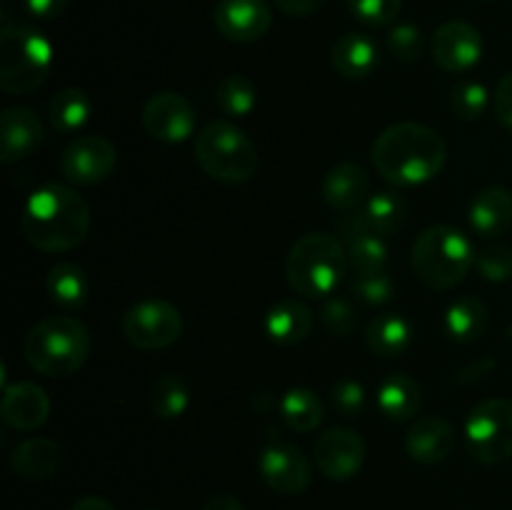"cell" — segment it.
<instances>
[{
	"instance_id": "9",
	"label": "cell",
	"mask_w": 512,
	"mask_h": 510,
	"mask_svg": "<svg viewBox=\"0 0 512 510\" xmlns=\"http://www.w3.org/2000/svg\"><path fill=\"white\" fill-rule=\"evenodd\" d=\"M123 335L140 350L170 348L183 335V315L168 300L145 298L125 310Z\"/></svg>"
},
{
	"instance_id": "17",
	"label": "cell",
	"mask_w": 512,
	"mask_h": 510,
	"mask_svg": "<svg viewBox=\"0 0 512 510\" xmlns=\"http://www.w3.org/2000/svg\"><path fill=\"white\" fill-rule=\"evenodd\" d=\"M338 235L348 253V263L355 273H373V270H388L390 248L388 238L375 235L358 220V215L348 213L338 220Z\"/></svg>"
},
{
	"instance_id": "41",
	"label": "cell",
	"mask_w": 512,
	"mask_h": 510,
	"mask_svg": "<svg viewBox=\"0 0 512 510\" xmlns=\"http://www.w3.org/2000/svg\"><path fill=\"white\" fill-rule=\"evenodd\" d=\"M493 103L495 115H498L500 123L508 130H512V70L508 75H503V80H500L498 88H495Z\"/></svg>"
},
{
	"instance_id": "4",
	"label": "cell",
	"mask_w": 512,
	"mask_h": 510,
	"mask_svg": "<svg viewBox=\"0 0 512 510\" xmlns=\"http://www.w3.org/2000/svg\"><path fill=\"white\" fill-rule=\"evenodd\" d=\"M473 243L453 225H433L415 238L410 265L415 278L430 290H450L468 278L475 268Z\"/></svg>"
},
{
	"instance_id": "11",
	"label": "cell",
	"mask_w": 512,
	"mask_h": 510,
	"mask_svg": "<svg viewBox=\"0 0 512 510\" xmlns=\"http://www.w3.org/2000/svg\"><path fill=\"white\" fill-rule=\"evenodd\" d=\"M143 128L145 133L160 143H183L195 133V108L185 95L173 93V90H160L150 95L143 105Z\"/></svg>"
},
{
	"instance_id": "30",
	"label": "cell",
	"mask_w": 512,
	"mask_h": 510,
	"mask_svg": "<svg viewBox=\"0 0 512 510\" xmlns=\"http://www.w3.org/2000/svg\"><path fill=\"white\" fill-rule=\"evenodd\" d=\"M93 115V100L80 88H63L50 98L48 118L58 133H78Z\"/></svg>"
},
{
	"instance_id": "34",
	"label": "cell",
	"mask_w": 512,
	"mask_h": 510,
	"mask_svg": "<svg viewBox=\"0 0 512 510\" xmlns=\"http://www.w3.org/2000/svg\"><path fill=\"white\" fill-rule=\"evenodd\" d=\"M320 323L335 338H348L358 328V310L348 298L328 295L323 298V308H320Z\"/></svg>"
},
{
	"instance_id": "46",
	"label": "cell",
	"mask_w": 512,
	"mask_h": 510,
	"mask_svg": "<svg viewBox=\"0 0 512 510\" xmlns=\"http://www.w3.org/2000/svg\"><path fill=\"white\" fill-rule=\"evenodd\" d=\"M150 510H155V508H150Z\"/></svg>"
},
{
	"instance_id": "16",
	"label": "cell",
	"mask_w": 512,
	"mask_h": 510,
	"mask_svg": "<svg viewBox=\"0 0 512 510\" xmlns=\"http://www.w3.org/2000/svg\"><path fill=\"white\" fill-rule=\"evenodd\" d=\"M43 145V123L35 110L15 105L0 115V163L15 165Z\"/></svg>"
},
{
	"instance_id": "45",
	"label": "cell",
	"mask_w": 512,
	"mask_h": 510,
	"mask_svg": "<svg viewBox=\"0 0 512 510\" xmlns=\"http://www.w3.org/2000/svg\"><path fill=\"white\" fill-rule=\"evenodd\" d=\"M70 510H115V508L110 500L100 498V495H85V498L75 500Z\"/></svg>"
},
{
	"instance_id": "21",
	"label": "cell",
	"mask_w": 512,
	"mask_h": 510,
	"mask_svg": "<svg viewBox=\"0 0 512 510\" xmlns=\"http://www.w3.org/2000/svg\"><path fill=\"white\" fill-rule=\"evenodd\" d=\"M263 330L268 335L270 343L283 345V348H293V345L303 343L313 330V310L298 298L278 300L273 308L265 313Z\"/></svg>"
},
{
	"instance_id": "27",
	"label": "cell",
	"mask_w": 512,
	"mask_h": 510,
	"mask_svg": "<svg viewBox=\"0 0 512 510\" xmlns=\"http://www.w3.org/2000/svg\"><path fill=\"white\" fill-rule=\"evenodd\" d=\"M488 325V303L475 298V295H463V298L453 300L443 315L445 335H448L450 340H455V343H473V340L483 338Z\"/></svg>"
},
{
	"instance_id": "1",
	"label": "cell",
	"mask_w": 512,
	"mask_h": 510,
	"mask_svg": "<svg viewBox=\"0 0 512 510\" xmlns=\"http://www.w3.org/2000/svg\"><path fill=\"white\" fill-rule=\"evenodd\" d=\"M20 230L43 253H68L88 238L90 205L73 185L45 183L25 200Z\"/></svg>"
},
{
	"instance_id": "28",
	"label": "cell",
	"mask_w": 512,
	"mask_h": 510,
	"mask_svg": "<svg viewBox=\"0 0 512 510\" xmlns=\"http://www.w3.org/2000/svg\"><path fill=\"white\" fill-rule=\"evenodd\" d=\"M360 223L375 235H383V238H390V235L398 233L405 225V215H408V205L400 195L390 193V190H383V193H373L358 210H355Z\"/></svg>"
},
{
	"instance_id": "38",
	"label": "cell",
	"mask_w": 512,
	"mask_h": 510,
	"mask_svg": "<svg viewBox=\"0 0 512 510\" xmlns=\"http://www.w3.org/2000/svg\"><path fill=\"white\" fill-rule=\"evenodd\" d=\"M388 48L400 63H418L425 50L423 30L413 23L395 25L388 33Z\"/></svg>"
},
{
	"instance_id": "25",
	"label": "cell",
	"mask_w": 512,
	"mask_h": 510,
	"mask_svg": "<svg viewBox=\"0 0 512 510\" xmlns=\"http://www.w3.org/2000/svg\"><path fill=\"white\" fill-rule=\"evenodd\" d=\"M378 408L393 423L413 420L423 408V388L408 373H390L378 385Z\"/></svg>"
},
{
	"instance_id": "3",
	"label": "cell",
	"mask_w": 512,
	"mask_h": 510,
	"mask_svg": "<svg viewBox=\"0 0 512 510\" xmlns=\"http://www.w3.org/2000/svg\"><path fill=\"white\" fill-rule=\"evenodd\" d=\"M90 355L88 325L73 315H48L28 330L23 358L35 373L68 378L85 365Z\"/></svg>"
},
{
	"instance_id": "22",
	"label": "cell",
	"mask_w": 512,
	"mask_h": 510,
	"mask_svg": "<svg viewBox=\"0 0 512 510\" xmlns=\"http://www.w3.org/2000/svg\"><path fill=\"white\" fill-rule=\"evenodd\" d=\"M473 233L483 238H498L512 228V193L503 185L483 188L468 208Z\"/></svg>"
},
{
	"instance_id": "35",
	"label": "cell",
	"mask_w": 512,
	"mask_h": 510,
	"mask_svg": "<svg viewBox=\"0 0 512 510\" xmlns=\"http://www.w3.org/2000/svg\"><path fill=\"white\" fill-rule=\"evenodd\" d=\"M490 105V93L483 83L475 80H465V83L455 85L453 95H450V108L460 120H478L483 118L485 110Z\"/></svg>"
},
{
	"instance_id": "24",
	"label": "cell",
	"mask_w": 512,
	"mask_h": 510,
	"mask_svg": "<svg viewBox=\"0 0 512 510\" xmlns=\"http://www.w3.org/2000/svg\"><path fill=\"white\" fill-rule=\"evenodd\" d=\"M63 465V448L50 438H28L10 455V468L25 480H50Z\"/></svg>"
},
{
	"instance_id": "31",
	"label": "cell",
	"mask_w": 512,
	"mask_h": 510,
	"mask_svg": "<svg viewBox=\"0 0 512 510\" xmlns=\"http://www.w3.org/2000/svg\"><path fill=\"white\" fill-rule=\"evenodd\" d=\"M280 415L288 423V428L298 433H313L325 418L323 403L310 388H290L280 398Z\"/></svg>"
},
{
	"instance_id": "40",
	"label": "cell",
	"mask_w": 512,
	"mask_h": 510,
	"mask_svg": "<svg viewBox=\"0 0 512 510\" xmlns=\"http://www.w3.org/2000/svg\"><path fill=\"white\" fill-rule=\"evenodd\" d=\"M333 408L338 410L343 418L355 420L365 413L368 408V393H365V385L358 383L353 378H343L333 385Z\"/></svg>"
},
{
	"instance_id": "7",
	"label": "cell",
	"mask_w": 512,
	"mask_h": 510,
	"mask_svg": "<svg viewBox=\"0 0 512 510\" xmlns=\"http://www.w3.org/2000/svg\"><path fill=\"white\" fill-rule=\"evenodd\" d=\"M195 160L208 178L228 185L248 183L260 165L253 140L228 120H213L200 128L195 135Z\"/></svg>"
},
{
	"instance_id": "42",
	"label": "cell",
	"mask_w": 512,
	"mask_h": 510,
	"mask_svg": "<svg viewBox=\"0 0 512 510\" xmlns=\"http://www.w3.org/2000/svg\"><path fill=\"white\" fill-rule=\"evenodd\" d=\"M70 0H23V8L35 20H55L65 13Z\"/></svg>"
},
{
	"instance_id": "12",
	"label": "cell",
	"mask_w": 512,
	"mask_h": 510,
	"mask_svg": "<svg viewBox=\"0 0 512 510\" xmlns=\"http://www.w3.org/2000/svg\"><path fill=\"white\" fill-rule=\"evenodd\" d=\"M258 470L265 485L278 495L305 493L313 480V468L303 450L283 440H273L260 450Z\"/></svg>"
},
{
	"instance_id": "33",
	"label": "cell",
	"mask_w": 512,
	"mask_h": 510,
	"mask_svg": "<svg viewBox=\"0 0 512 510\" xmlns=\"http://www.w3.org/2000/svg\"><path fill=\"white\" fill-rule=\"evenodd\" d=\"M258 105V90L248 75H225L218 85V108L228 118H248Z\"/></svg>"
},
{
	"instance_id": "43",
	"label": "cell",
	"mask_w": 512,
	"mask_h": 510,
	"mask_svg": "<svg viewBox=\"0 0 512 510\" xmlns=\"http://www.w3.org/2000/svg\"><path fill=\"white\" fill-rule=\"evenodd\" d=\"M323 3L325 0H273V5H278L288 15H310L323 8Z\"/></svg>"
},
{
	"instance_id": "5",
	"label": "cell",
	"mask_w": 512,
	"mask_h": 510,
	"mask_svg": "<svg viewBox=\"0 0 512 510\" xmlns=\"http://www.w3.org/2000/svg\"><path fill=\"white\" fill-rule=\"evenodd\" d=\"M348 253L330 233H308L293 243L285 258V278L303 298H328L343 283Z\"/></svg>"
},
{
	"instance_id": "32",
	"label": "cell",
	"mask_w": 512,
	"mask_h": 510,
	"mask_svg": "<svg viewBox=\"0 0 512 510\" xmlns=\"http://www.w3.org/2000/svg\"><path fill=\"white\" fill-rule=\"evenodd\" d=\"M190 405V388L180 375L165 373L150 388V410L160 420L183 418Z\"/></svg>"
},
{
	"instance_id": "2",
	"label": "cell",
	"mask_w": 512,
	"mask_h": 510,
	"mask_svg": "<svg viewBox=\"0 0 512 510\" xmlns=\"http://www.w3.org/2000/svg\"><path fill=\"white\" fill-rule=\"evenodd\" d=\"M375 170L388 183L423 185L443 170L448 145L435 128L415 120L395 123L375 138L370 150Z\"/></svg>"
},
{
	"instance_id": "8",
	"label": "cell",
	"mask_w": 512,
	"mask_h": 510,
	"mask_svg": "<svg viewBox=\"0 0 512 510\" xmlns=\"http://www.w3.org/2000/svg\"><path fill=\"white\" fill-rule=\"evenodd\" d=\"M465 448L483 465H503L512 458V400H480L465 420Z\"/></svg>"
},
{
	"instance_id": "18",
	"label": "cell",
	"mask_w": 512,
	"mask_h": 510,
	"mask_svg": "<svg viewBox=\"0 0 512 510\" xmlns=\"http://www.w3.org/2000/svg\"><path fill=\"white\" fill-rule=\"evenodd\" d=\"M5 425L15 430H38L45 425L50 415V398L40 385L35 383H13L3 388V403H0Z\"/></svg>"
},
{
	"instance_id": "14",
	"label": "cell",
	"mask_w": 512,
	"mask_h": 510,
	"mask_svg": "<svg viewBox=\"0 0 512 510\" xmlns=\"http://www.w3.org/2000/svg\"><path fill=\"white\" fill-rule=\"evenodd\" d=\"M430 53L445 73H465L483 58V35L468 20H448L435 30Z\"/></svg>"
},
{
	"instance_id": "23",
	"label": "cell",
	"mask_w": 512,
	"mask_h": 510,
	"mask_svg": "<svg viewBox=\"0 0 512 510\" xmlns=\"http://www.w3.org/2000/svg\"><path fill=\"white\" fill-rule=\"evenodd\" d=\"M330 60L343 78L363 80L378 70L380 53L375 40L365 33H345L343 38L335 40Z\"/></svg>"
},
{
	"instance_id": "20",
	"label": "cell",
	"mask_w": 512,
	"mask_h": 510,
	"mask_svg": "<svg viewBox=\"0 0 512 510\" xmlns=\"http://www.w3.org/2000/svg\"><path fill=\"white\" fill-rule=\"evenodd\" d=\"M323 200L338 213H355L370 198L368 170L358 163H338L325 173L320 185Z\"/></svg>"
},
{
	"instance_id": "29",
	"label": "cell",
	"mask_w": 512,
	"mask_h": 510,
	"mask_svg": "<svg viewBox=\"0 0 512 510\" xmlns=\"http://www.w3.org/2000/svg\"><path fill=\"white\" fill-rule=\"evenodd\" d=\"M45 290H48L50 300L58 303L60 308L78 310L88 303V275H85V270L80 265L63 260V263H55L48 270V275H45Z\"/></svg>"
},
{
	"instance_id": "19",
	"label": "cell",
	"mask_w": 512,
	"mask_h": 510,
	"mask_svg": "<svg viewBox=\"0 0 512 510\" xmlns=\"http://www.w3.org/2000/svg\"><path fill=\"white\" fill-rule=\"evenodd\" d=\"M455 428L443 415H425L415 420L413 428L405 435V450L415 463L438 465L453 453L455 448Z\"/></svg>"
},
{
	"instance_id": "6",
	"label": "cell",
	"mask_w": 512,
	"mask_h": 510,
	"mask_svg": "<svg viewBox=\"0 0 512 510\" xmlns=\"http://www.w3.org/2000/svg\"><path fill=\"white\" fill-rule=\"evenodd\" d=\"M53 45L28 23H5L0 33V88L10 95H28L48 80Z\"/></svg>"
},
{
	"instance_id": "10",
	"label": "cell",
	"mask_w": 512,
	"mask_h": 510,
	"mask_svg": "<svg viewBox=\"0 0 512 510\" xmlns=\"http://www.w3.org/2000/svg\"><path fill=\"white\" fill-rule=\"evenodd\" d=\"M118 168V150L103 135H80L60 155V175L70 185H98Z\"/></svg>"
},
{
	"instance_id": "39",
	"label": "cell",
	"mask_w": 512,
	"mask_h": 510,
	"mask_svg": "<svg viewBox=\"0 0 512 510\" xmlns=\"http://www.w3.org/2000/svg\"><path fill=\"white\" fill-rule=\"evenodd\" d=\"M348 8L360 23L370 28H383V25L395 23L403 10V0H348Z\"/></svg>"
},
{
	"instance_id": "26",
	"label": "cell",
	"mask_w": 512,
	"mask_h": 510,
	"mask_svg": "<svg viewBox=\"0 0 512 510\" xmlns=\"http://www.w3.org/2000/svg\"><path fill=\"white\" fill-rule=\"evenodd\" d=\"M415 328L403 313L375 315L365 328V345L378 358H398L413 345Z\"/></svg>"
},
{
	"instance_id": "44",
	"label": "cell",
	"mask_w": 512,
	"mask_h": 510,
	"mask_svg": "<svg viewBox=\"0 0 512 510\" xmlns=\"http://www.w3.org/2000/svg\"><path fill=\"white\" fill-rule=\"evenodd\" d=\"M200 510H248V508H245L238 498H233V495L218 493V495H210Z\"/></svg>"
},
{
	"instance_id": "36",
	"label": "cell",
	"mask_w": 512,
	"mask_h": 510,
	"mask_svg": "<svg viewBox=\"0 0 512 510\" xmlns=\"http://www.w3.org/2000/svg\"><path fill=\"white\" fill-rule=\"evenodd\" d=\"M353 295H358L365 305H385L395 295V280L390 270H373V273H355Z\"/></svg>"
},
{
	"instance_id": "37",
	"label": "cell",
	"mask_w": 512,
	"mask_h": 510,
	"mask_svg": "<svg viewBox=\"0 0 512 510\" xmlns=\"http://www.w3.org/2000/svg\"><path fill=\"white\" fill-rule=\"evenodd\" d=\"M475 268L488 283H508L512 280V248L510 245H488L475 258Z\"/></svg>"
},
{
	"instance_id": "15",
	"label": "cell",
	"mask_w": 512,
	"mask_h": 510,
	"mask_svg": "<svg viewBox=\"0 0 512 510\" xmlns=\"http://www.w3.org/2000/svg\"><path fill=\"white\" fill-rule=\"evenodd\" d=\"M213 20L230 43H255L273 25V10L268 0H218Z\"/></svg>"
},
{
	"instance_id": "13",
	"label": "cell",
	"mask_w": 512,
	"mask_h": 510,
	"mask_svg": "<svg viewBox=\"0 0 512 510\" xmlns=\"http://www.w3.org/2000/svg\"><path fill=\"white\" fill-rule=\"evenodd\" d=\"M368 455L365 438L353 428H330L315 440L313 458L320 473L328 480L343 483L360 473Z\"/></svg>"
}]
</instances>
